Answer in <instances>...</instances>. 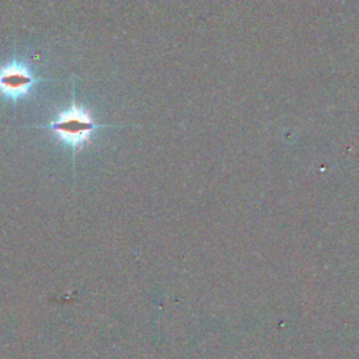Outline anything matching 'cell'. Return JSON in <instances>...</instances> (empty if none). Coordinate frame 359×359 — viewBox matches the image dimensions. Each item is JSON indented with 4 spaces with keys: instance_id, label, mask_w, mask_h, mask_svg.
<instances>
[{
    "instance_id": "2",
    "label": "cell",
    "mask_w": 359,
    "mask_h": 359,
    "mask_svg": "<svg viewBox=\"0 0 359 359\" xmlns=\"http://www.w3.org/2000/svg\"><path fill=\"white\" fill-rule=\"evenodd\" d=\"M41 81L42 79L36 77L27 65L15 57L0 66V94L13 102L27 97L31 88Z\"/></svg>"
},
{
    "instance_id": "1",
    "label": "cell",
    "mask_w": 359,
    "mask_h": 359,
    "mask_svg": "<svg viewBox=\"0 0 359 359\" xmlns=\"http://www.w3.org/2000/svg\"><path fill=\"white\" fill-rule=\"evenodd\" d=\"M76 87L73 83L72 91V104L69 108L60 111L50 122L45 125H39L35 128L50 130L62 143L69 146L73 153V164L74 156L79 150H81L91 139L93 133L101 128H111V125H102L95 122L91 112L76 101Z\"/></svg>"
}]
</instances>
